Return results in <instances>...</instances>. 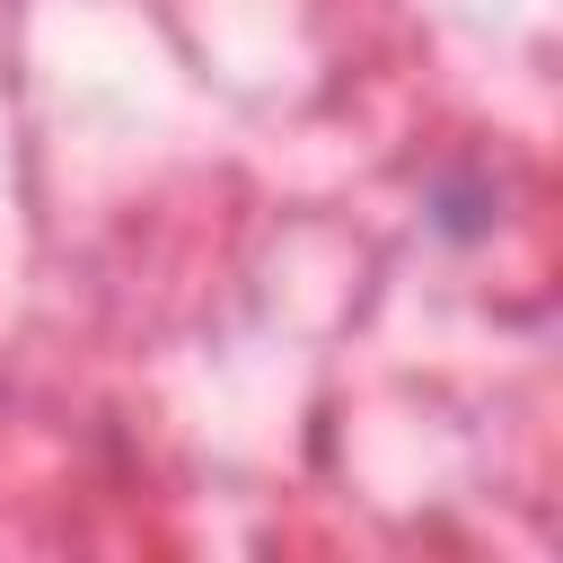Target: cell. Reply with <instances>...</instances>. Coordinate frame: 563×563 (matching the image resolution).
Instances as JSON below:
<instances>
[]
</instances>
